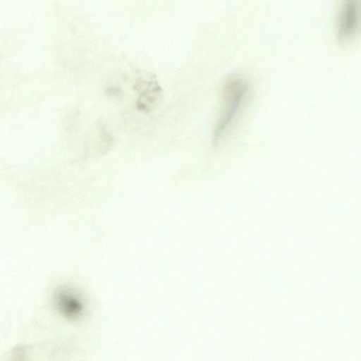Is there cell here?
<instances>
[{
  "instance_id": "6da1fadb",
  "label": "cell",
  "mask_w": 361,
  "mask_h": 361,
  "mask_svg": "<svg viewBox=\"0 0 361 361\" xmlns=\"http://www.w3.org/2000/svg\"><path fill=\"white\" fill-rule=\"evenodd\" d=\"M249 92V83L242 76L226 78L223 87V106L213 133V142L218 144L237 118Z\"/></svg>"
},
{
  "instance_id": "7a4b0ae2",
  "label": "cell",
  "mask_w": 361,
  "mask_h": 361,
  "mask_svg": "<svg viewBox=\"0 0 361 361\" xmlns=\"http://www.w3.org/2000/svg\"><path fill=\"white\" fill-rule=\"evenodd\" d=\"M356 22V10L353 1H349L345 6L341 18V29L343 34H349L354 28Z\"/></svg>"
}]
</instances>
